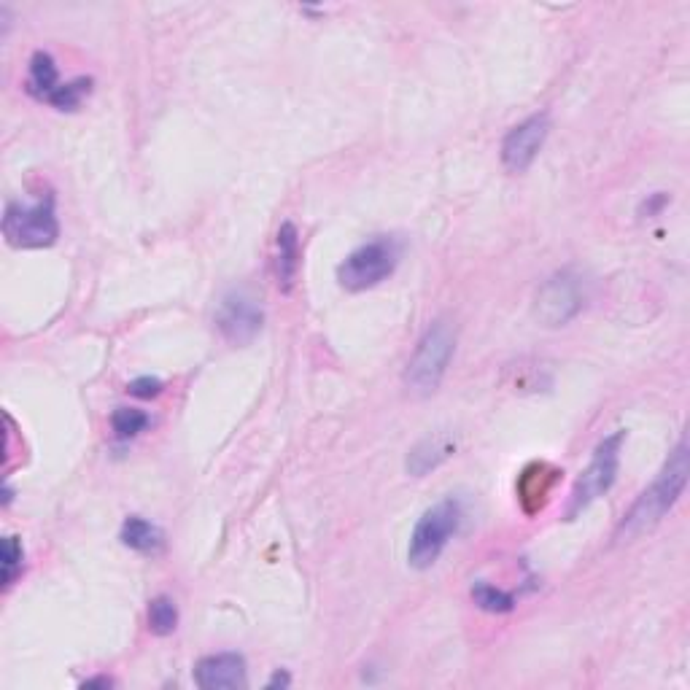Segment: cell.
<instances>
[{
	"instance_id": "1",
	"label": "cell",
	"mask_w": 690,
	"mask_h": 690,
	"mask_svg": "<svg viewBox=\"0 0 690 690\" xmlns=\"http://www.w3.org/2000/svg\"><path fill=\"white\" fill-rule=\"evenodd\" d=\"M688 443L680 440L677 448L669 453L664 469L658 472V478L653 480V486L645 488L639 499L634 502L629 513L623 515V521L618 526V540H634L639 534H645L664 521V515L677 505V499L682 496L685 486H688Z\"/></svg>"
},
{
	"instance_id": "2",
	"label": "cell",
	"mask_w": 690,
	"mask_h": 690,
	"mask_svg": "<svg viewBox=\"0 0 690 690\" xmlns=\"http://www.w3.org/2000/svg\"><path fill=\"white\" fill-rule=\"evenodd\" d=\"M461 518H464V507L456 496H448L443 502L429 507L421 518H418L416 529L410 534V548H407V561L413 569H429L437 564V558L443 556L453 534L459 531Z\"/></svg>"
},
{
	"instance_id": "3",
	"label": "cell",
	"mask_w": 690,
	"mask_h": 690,
	"mask_svg": "<svg viewBox=\"0 0 690 690\" xmlns=\"http://www.w3.org/2000/svg\"><path fill=\"white\" fill-rule=\"evenodd\" d=\"M3 235L14 248H49L60 238V222L54 211V195L38 197L36 203L6 205Z\"/></svg>"
},
{
	"instance_id": "4",
	"label": "cell",
	"mask_w": 690,
	"mask_h": 690,
	"mask_svg": "<svg viewBox=\"0 0 690 690\" xmlns=\"http://www.w3.org/2000/svg\"><path fill=\"white\" fill-rule=\"evenodd\" d=\"M456 348V332L448 321H434L418 340L416 354L410 356L405 381L416 394H432L443 381L448 362Z\"/></svg>"
},
{
	"instance_id": "5",
	"label": "cell",
	"mask_w": 690,
	"mask_h": 690,
	"mask_svg": "<svg viewBox=\"0 0 690 690\" xmlns=\"http://www.w3.org/2000/svg\"><path fill=\"white\" fill-rule=\"evenodd\" d=\"M623 440H626V432L618 429L612 432L610 437H604L602 443L596 445L593 451L591 464L583 469V475L577 478L575 488H572V496H569L567 518H577L583 513L585 507L596 502L599 496H604L612 488L615 478H618L620 467V448H623Z\"/></svg>"
},
{
	"instance_id": "6",
	"label": "cell",
	"mask_w": 690,
	"mask_h": 690,
	"mask_svg": "<svg viewBox=\"0 0 690 690\" xmlns=\"http://www.w3.org/2000/svg\"><path fill=\"white\" fill-rule=\"evenodd\" d=\"M399 248L391 238H375L351 251L337 267V281L345 292H367L386 281L397 267Z\"/></svg>"
},
{
	"instance_id": "7",
	"label": "cell",
	"mask_w": 690,
	"mask_h": 690,
	"mask_svg": "<svg viewBox=\"0 0 690 690\" xmlns=\"http://www.w3.org/2000/svg\"><path fill=\"white\" fill-rule=\"evenodd\" d=\"M583 284L572 273H558L537 294L534 316L542 327H564L583 310Z\"/></svg>"
},
{
	"instance_id": "8",
	"label": "cell",
	"mask_w": 690,
	"mask_h": 690,
	"mask_svg": "<svg viewBox=\"0 0 690 690\" xmlns=\"http://www.w3.org/2000/svg\"><path fill=\"white\" fill-rule=\"evenodd\" d=\"M262 321H265L262 305L246 292L227 294L219 305V313H216V327H219L224 340L232 345L251 343L259 335Z\"/></svg>"
},
{
	"instance_id": "9",
	"label": "cell",
	"mask_w": 690,
	"mask_h": 690,
	"mask_svg": "<svg viewBox=\"0 0 690 690\" xmlns=\"http://www.w3.org/2000/svg\"><path fill=\"white\" fill-rule=\"evenodd\" d=\"M550 133V116L534 114L518 127H513L502 141V162L510 173H523L537 160V154L545 146V138Z\"/></svg>"
},
{
	"instance_id": "10",
	"label": "cell",
	"mask_w": 690,
	"mask_h": 690,
	"mask_svg": "<svg viewBox=\"0 0 690 690\" xmlns=\"http://www.w3.org/2000/svg\"><path fill=\"white\" fill-rule=\"evenodd\" d=\"M195 682L203 690H227L246 685V658L238 653L208 655L195 666Z\"/></svg>"
},
{
	"instance_id": "11",
	"label": "cell",
	"mask_w": 690,
	"mask_h": 690,
	"mask_svg": "<svg viewBox=\"0 0 690 690\" xmlns=\"http://www.w3.org/2000/svg\"><path fill=\"white\" fill-rule=\"evenodd\" d=\"M297 270H300V235L292 222H286L281 224L275 238V278L281 292H292Z\"/></svg>"
},
{
	"instance_id": "12",
	"label": "cell",
	"mask_w": 690,
	"mask_h": 690,
	"mask_svg": "<svg viewBox=\"0 0 690 690\" xmlns=\"http://www.w3.org/2000/svg\"><path fill=\"white\" fill-rule=\"evenodd\" d=\"M122 542L130 550L154 556V553H160L162 545H165V534H162L154 523L141 518V515H130L122 526Z\"/></svg>"
},
{
	"instance_id": "13",
	"label": "cell",
	"mask_w": 690,
	"mask_h": 690,
	"mask_svg": "<svg viewBox=\"0 0 690 690\" xmlns=\"http://www.w3.org/2000/svg\"><path fill=\"white\" fill-rule=\"evenodd\" d=\"M62 81L60 76H57V65H54L52 54L46 52H36L33 54V60H30V73H27V81H25V89L33 95L36 100H41V103H46V100L52 98L54 89L60 87Z\"/></svg>"
},
{
	"instance_id": "14",
	"label": "cell",
	"mask_w": 690,
	"mask_h": 690,
	"mask_svg": "<svg viewBox=\"0 0 690 690\" xmlns=\"http://www.w3.org/2000/svg\"><path fill=\"white\" fill-rule=\"evenodd\" d=\"M453 448H456V445H453L451 437H429L424 443H418L416 448H413V453L407 456V472L421 478L429 469L443 464L453 453Z\"/></svg>"
},
{
	"instance_id": "15",
	"label": "cell",
	"mask_w": 690,
	"mask_h": 690,
	"mask_svg": "<svg viewBox=\"0 0 690 690\" xmlns=\"http://www.w3.org/2000/svg\"><path fill=\"white\" fill-rule=\"evenodd\" d=\"M89 92H92V79H84V76H81V79L60 84L46 103L57 108V111H76V108L84 103V98H87Z\"/></svg>"
},
{
	"instance_id": "16",
	"label": "cell",
	"mask_w": 690,
	"mask_h": 690,
	"mask_svg": "<svg viewBox=\"0 0 690 690\" xmlns=\"http://www.w3.org/2000/svg\"><path fill=\"white\" fill-rule=\"evenodd\" d=\"M472 599L478 604L480 610L486 612H510L515 610V596L513 593L502 591L496 585L486 583V580H478L472 585Z\"/></svg>"
},
{
	"instance_id": "17",
	"label": "cell",
	"mask_w": 690,
	"mask_h": 690,
	"mask_svg": "<svg viewBox=\"0 0 690 690\" xmlns=\"http://www.w3.org/2000/svg\"><path fill=\"white\" fill-rule=\"evenodd\" d=\"M178 626V610L176 602L168 599V596H157L151 599L149 604V629L157 634V637H168L173 634Z\"/></svg>"
},
{
	"instance_id": "18",
	"label": "cell",
	"mask_w": 690,
	"mask_h": 690,
	"mask_svg": "<svg viewBox=\"0 0 690 690\" xmlns=\"http://www.w3.org/2000/svg\"><path fill=\"white\" fill-rule=\"evenodd\" d=\"M151 418L143 413V410H135V407H119L114 416H111V429L119 440H130L135 434H141L146 426H149Z\"/></svg>"
},
{
	"instance_id": "19",
	"label": "cell",
	"mask_w": 690,
	"mask_h": 690,
	"mask_svg": "<svg viewBox=\"0 0 690 690\" xmlns=\"http://www.w3.org/2000/svg\"><path fill=\"white\" fill-rule=\"evenodd\" d=\"M19 572H22V545L17 537H6L3 540V583H14Z\"/></svg>"
},
{
	"instance_id": "20",
	"label": "cell",
	"mask_w": 690,
	"mask_h": 690,
	"mask_svg": "<svg viewBox=\"0 0 690 690\" xmlns=\"http://www.w3.org/2000/svg\"><path fill=\"white\" fill-rule=\"evenodd\" d=\"M162 381L160 378H151V375H143V378H135L130 386H127V391L133 394V397L138 399H151V397H160L162 394Z\"/></svg>"
},
{
	"instance_id": "21",
	"label": "cell",
	"mask_w": 690,
	"mask_h": 690,
	"mask_svg": "<svg viewBox=\"0 0 690 690\" xmlns=\"http://www.w3.org/2000/svg\"><path fill=\"white\" fill-rule=\"evenodd\" d=\"M289 682H292V680H289V674H286V672H275L273 680L267 682V688H278V685H281V688H286Z\"/></svg>"
},
{
	"instance_id": "22",
	"label": "cell",
	"mask_w": 690,
	"mask_h": 690,
	"mask_svg": "<svg viewBox=\"0 0 690 690\" xmlns=\"http://www.w3.org/2000/svg\"><path fill=\"white\" fill-rule=\"evenodd\" d=\"M664 205H666V195H655L653 200H650V203H645V211L647 213H655V211H658V208H664Z\"/></svg>"
},
{
	"instance_id": "23",
	"label": "cell",
	"mask_w": 690,
	"mask_h": 690,
	"mask_svg": "<svg viewBox=\"0 0 690 690\" xmlns=\"http://www.w3.org/2000/svg\"><path fill=\"white\" fill-rule=\"evenodd\" d=\"M92 685H103V688H111L114 682L108 680V677H98V680H87V682H84V688H92Z\"/></svg>"
}]
</instances>
